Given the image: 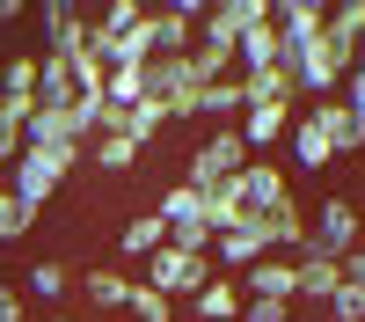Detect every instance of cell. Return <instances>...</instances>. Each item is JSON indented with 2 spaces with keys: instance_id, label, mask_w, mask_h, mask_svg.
Returning a JSON list of instances; mask_svg holds the SVG:
<instances>
[{
  "instance_id": "f546056e",
  "label": "cell",
  "mask_w": 365,
  "mask_h": 322,
  "mask_svg": "<svg viewBox=\"0 0 365 322\" xmlns=\"http://www.w3.org/2000/svg\"><path fill=\"white\" fill-rule=\"evenodd\" d=\"M37 322H73V315H37Z\"/></svg>"
},
{
  "instance_id": "ffe728a7",
  "label": "cell",
  "mask_w": 365,
  "mask_h": 322,
  "mask_svg": "<svg viewBox=\"0 0 365 322\" xmlns=\"http://www.w3.org/2000/svg\"><path fill=\"white\" fill-rule=\"evenodd\" d=\"M66 286H73V271H66L58 256H44V263H29V278H22V301L51 308V301H66Z\"/></svg>"
},
{
  "instance_id": "4316f807",
  "label": "cell",
  "mask_w": 365,
  "mask_h": 322,
  "mask_svg": "<svg viewBox=\"0 0 365 322\" xmlns=\"http://www.w3.org/2000/svg\"><path fill=\"white\" fill-rule=\"evenodd\" d=\"M241 322H292V301H241Z\"/></svg>"
},
{
  "instance_id": "ba28073f",
  "label": "cell",
  "mask_w": 365,
  "mask_h": 322,
  "mask_svg": "<svg viewBox=\"0 0 365 322\" xmlns=\"http://www.w3.org/2000/svg\"><path fill=\"white\" fill-rule=\"evenodd\" d=\"M270 256V234H263V220H241V227H220L212 234V271H249V263H263Z\"/></svg>"
},
{
  "instance_id": "9a60e30c",
  "label": "cell",
  "mask_w": 365,
  "mask_h": 322,
  "mask_svg": "<svg viewBox=\"0 0 365 322\" xmlns=\"http://www.w3.org/2000/svg\"><path fill=\"white\" fill-rule=\"evenodd\" d=\"M241 301H292V256H263L241 271Z\"/></svg>"
},
{
  "instance_id": "4fadbf2b",
  "label": "cell",
  "mask_w": 365,
  "mask_h": 322,
  "mask_svg": "<svg viewBox=\"0 0 365 322\" xmlns=\"http://www.w3.org/2000/svg\"><path fill=\"white\" fill-rule=\"evenodd\" d=\"M263 234H270V256H299L307 249V205L299 198H278L263 213Z\"/></svg>"
},
{
  "instance_id": "9c48e42d",
  "label": "cell",
  "mask_w": 365,
  "mask_h": 322,
  "mask_svg": "<svg viewBox=\"0 0 365 322\" xmlns=\"http://www.w3.org/2000/svg\"><path fill=\"white\" fill-rule=\"evenodd\" d=\"M234 191H241V205H249V213L263 220V213H270V205H278V198H292V176H285L278 161H263V154H249V168L234 176Z\"/></svg>"
},
{
  "instance_id": "ac0fdd59",
  "label": "cell",
  "mask_w": 365,
  "mask_h": 322,
  "mask_svg": "<svg viewBox=\"0 0 365 322\" xmlns=\"http://www.w3.org/2000/svg\"><path fill=\"white\" fill-rule=\"evenodd\" d=\"M168 242V227H161V213H132L125 227H117V256H132V263H146Z\"/></svg>"
},
{
  "instance_id": "f1b7e54d",
  "label": "cell",
  "mask_w": 365,
  "mask_h": 322,
  "mask_svg": "<svg viewBox=\"0 0 365 322\" xmlns=\"http://www.w3.org/2000/svg\"><path fill=\"white\" fill-rule=\"evenodd\" d=\"M344 278H351V286H365V242H358V249L344 256Z\"/></svg>"
},
{
  "instance_id": "44dd1931",
  "label": "cell",
  "mask_w": 365,
  "mask_h": 322,
  "mask_svg": "<svg viewBox=\"0 0 365 322\" xmlns=\"http://www.w3.org/2000/svg\"><path fill=\"white\" fill-rule=\"evenodd\" d=\"M241 110H249V96H241V74L197 88V117H241Z\"/></svg>"
},
{
  "instance_id": "30bf717a",
  "label": "cell",
  "mask_w": 365,
  "mask_h": 322,
  "mask_svg": "<svg viewBox=\"0 0 365 322\" xmlns=\"http://www.w3.org/2000/svg\"><path fill=\"white\" fill-rule=\"evenodd\" d=\"M292 117H299L292 103H249L234 132H241V146H249V154H263V146H278V139L292 132Z\"/></svg>"
},
{
  "instance_id": "52a82bcc",
  "label": "cell",
  "mask_w": 365,
  "mask_h": 322,
  "mask_svg": "<svg viewBox=\"0 0 365 322\" xmlns=\"http://www.w3.org/2000/svg\"><path fill=\"white\" fill-rule=\"evenodd\" d=\"M299 117H307V125L329 139V154H365V117H351L344 96H322V103H307Z\"/></svg>"
},
{
  "instance_id": "e0dca14e",
  "label": "cell",
  "mask_w": 365,
  "mask_h": 322,
  "mask_svg": "<svg viewBox=\"0 0 365 322\" xmlns=\"http://www.w3.org/2000/svg\"><path fill=\"white\" fill-rule=\"evenodd\" d=\"M73 286L88 293V308H96V315H117V308L132 301V278H125V271H110V263H96V271H81Z\"/></svg>"
},
{
  "instance_id": "7a4b0ae2",
  "label": "cell",
  "mask_w": 365,
  "mask_h": 322,
  "mask_svg": "<svg viewBox=\"0 0 365 322\" xmlns=\"http://www.w3.org/2000/svg\"><path fill=\"white\" fill-rule=\"evenodd\" d=\"M81 154H88V146H81ZM81 154H58V146H22L15 168H8V191L22 198V213H44V205L58 198V183L81 168Z\"/></svg>"
},
{
  "instance_id": "277c9868",
  "label": "cell",
  "mask_w": 365,
  "mask_h": 322,
  "mask_svg": "<svg viewBox=\"0 0 365 322\" xmlns=\"http://www.w3.org/2000/svg\"><path fill=\"white\" fill-rule=\"evenodd\" d=\"M241 168H249V146H241V132H234V125H212V132L197 139L190 168H182V183H190V191H220L227 176H241Z\"/></svg>"
},
{
  "instance_id": "d4e9b609",
  "label": "cell",
  "mask_w": 365,
  "mask_h": 322,
  "mask_svg": "<svg viewBox=\"0 0 365 322\" xmlns=\"http://www.w3.org/2000/svg\"><path fill=\"white\" fill-rule=\"evenodd\" d=\"M322 322H365V286L344 278L336 293H329V315H322Z\"/></svg>"
},
{
  "instance_id": "d6986e66",
  "label": "cell",
  "mask_w": 365,
  "mask_h": 322,
  "mask_svg": "<svg viewBox=\"0 0 365 322\" xmlns=\"http://www.w3.org/2000/svg\"><path fill=\"white\" fill-rule=\"evenodd\" d=\"M37 66H44V51H8V59H0V96L37 103Z\"/></svg>"
},
{
  "instance_id": "83f0119b",
  "label": "cell",
  "mask_w": 365,
  "mask_h": 322,
  "mask_svg": "<svg viewBox=\"0 0 365 322\" xmlns=\"http://www.w3.org/2000/svg\"><path fill=\"white\" fill-rule=\"evenodd\" d=\"M0 322H29V301H22V286H0Z\"/></svg>"
},
{
  "instance_id": "3957f363",
  "label": "cell",
  "mask_w": 365,
  "mask_h": 322,
  "mask_svg": "<svg viewBox=\"0 0 365 322\" xmlns=\"http://www.w3.org/2000/svg\"><path fill=\"white\" fill-rule=\"evenodd\" d=\"M358 242H365V227H358V205L329 191V198L314 205V213H307V249H299V256H329V263H344Z\"/></svg>"
},
{
  "instance_id": "484cf974",
  "label": "cell",
  "mask_w": 365,
  "mask_h": 322,
  "mask_svg": "<svg viewBox=\"0 0 365 322\" xmlns=\"http://www.w3.org/2000/svg\"><path fill=\"white\" fill-rule=\"evenodd\" d=\"M29 227H37V213H22V198L0 183V242H15V234H29Z\"/></svg>"
},
{
  "instance_id": "7402d4cb",
  "label": "cell",
  "mask_w": 365,
  "mask_h": 322,
  "mask_svg": "<svg viewBox=\"0 0 365 322\" xmlns=\"http://www.w3.org/2000/svg\"><path fill=\"white\" fill-rule=\"evenodd\" d=\"M285 139H292V161L307 168V176H314V168H329V161H336V154H329V139H322V132L307 125V117H292V132H285Z\"/></svg>"
},
{
  "instance_id": "8fae6325",
  "label": "cell",
  "mask_w": 365,
  "mask_h": 322,
  "mask_svg": "<svg viewBox=\"0 0 365 322\" xmlns=\"http://www.w3.org/2000/svg\"><path fill=\"white\" fill-rule=\"evenodd\" d=\"M44 51L51 59H81L88 51V15L66 0H44Z\"/></svg>"
},
{
  "instance_id": "8992f818",
  "label": "cell",
  "mask_w": 365,
  "mask_h": 322,
  "mask_svg": "<svg viewBox=\"0 0 365 322\" xmlns=\"http://www.w3.org/2000/svg\"><path fill=\"white\" fill-rule=\"evenodd\" d=\"M212 278V256H197V249H175V242H161L154 256H146V278L139 286H154V293H168V301H175V293H197Z\"/></svg>"
},
{
  "instance_id": "5bb4252c",
  "label": "cell",
  "mask_w": 365,
  "mask_h": 322,
  "mask_svg": "<svg viewBox=\"0 0 365 322\" xmlns=\"http://www.w3.org/2000/svg\"><path fill=\"white\" fill-rule=\"evenodd\" d=\"M146 44H154V59H182L197 44V22L182 8H154V15H146Z\"/></svg>"
},
{
  "instance_id": "cb8c5ba5",
  "label": "cell",
  "mask_w": 365,
  "mask_h": 322,
  "mask_svg": "<svg viewBox=\"0 0 365 322\" xmlns=\"http://www.w3.org/2000/svg\"><path fill=\"white\" fill-rule=\"evenodd\" d=\"M139 322H175V301H168V293H154V286H139L132 278V301H125Z\"/></svg>"
},
{
  "instance_id": "6da1fadb",
  "label": "cell",
  "mask_w": 365,
  "mask_h": 322,
  "mask_svg": "<svg viewBox=\"0 0 365 322\" xmlns=\"http://www.w3.org/2000/svg\"><path fill=\"white\" fill-rule=\"evenodd\" d=\"M285 66H292V96L322 103V96H336V88H344V74L358 66V37H344V29L329 22L307 51H292V59H285Z\"/></svg>"
},
{
  "instance_id": "5b68a950",
  "label": "cell",
  "mask_w": 365,
  "mask_h": 322,
  "mask_svg": "<svg viewBox=\"0 0 365 322\" xmlns=\"http://www.w3.org/2000/svg\"><path fill=\"white\" fill-rule=\"evenodd\" d=\"M154 213H161V227H168V242H175V249H197V256H212V220H205V191H190V183H168Z\"/></svg>"
},
{
  "instance_id": "7c38bea8",
  "label": "cell",
  "mask_w": 365,
  "mask_h": 322,
  "mask_svg": "<svg viewBox=\"0 0 365 322\" xmlns=\"http://www.w3.org/2000/svg\"><path fill=\"white\" fill-rule=\"evenodd\" d=\"M190 322H241V278L212 271V278L190 293Z\"/></svg>"
},
{
  "instance_id": "603a6c76",
  "label": "cell",
  "mask_w": 365,
  "mask_h": 322,
  "mask_svg": "<svg viewBox=\"0 0 365 322\" xmlns=\"http://www.w3.org/2000/svg\"><path fill=\"white\" fill-rule=\"evenodd\" d=\"M88 146H96V168H103V176H132V161H139V146H132L125 132H110V139H88Z\"/></svg>"
},
{
  "instance_id": "2e32d148",
  "label": "cell",
  "mask_w": 365,
  "mask_h": 322,
  "mask_svg": "<svg viewBox=\"0 0 365 322\" xmlns=\"http://www.w3.org/2000/svg\"><path fill=\"white\" fill-rule=\"evenodd\" d=\"M344 286V263H329V256H292V301H322L329 308V293Z\"/></svg>"
}]
</instances>
